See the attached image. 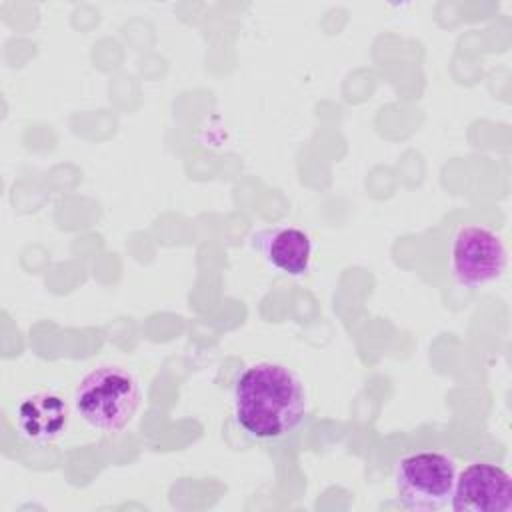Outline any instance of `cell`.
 I'll return each mask as SVG.
<instances>
[{"instance_id":"7a4b0ae2","label":"cell","mask_w":512,"mask_h":512,"mask_svg":"<svg viewBox=\"0 0 512 512\" xmlns=\"http://www.w3.org/2000/svg\"><path fill=\"white\" fill-rule=\"evenodd\" d=\"M140 400L142 390L136 376L114 364L90 370L74 390V408L80 418L106 434L122 432L132 422Z\"/></svg>"},{"instance_id":"8992f818","label":"cell","mask_w":512,"mask_h":512,"mask_svg":"<svg viewBox=\"0 0 512 512\" xmlns=\"http://www.w3.org/2000/svg\"><path fill=\"white\" fill-rule=\"evenodd\" d=\"M70 420L66 400L56 392H34L20 400L16 408V428L22 438L44 446L58 440Z\"/></svg>"},{"instance_id":"52a82bcc","label":"cell","mask_w":512,"mask_h":512,"mask_svg":"<svg viewBox=\"0 0 512 512\" xmlns=\"http://www.w3.org/2000/svg\"><path fill=\"white\" fill-rule=\"evenodd\" d=\"M252 248L278 272L300 278L312 260L310 236L296 226H272L252 236Z\"/></svg>"},{"instance_id":"277c9868","label":"cell","mask_w":512,"mask_h":512,"mask_svg":"<svg viewBox=\"0 0 512 512\" xmlns=\"http://www.w3.org/2000/svg\"><path fill=\"white\" fill-rule=\"evenodd\" d=\"M508 266L504 240L482 224H462L450 244V272L464 288H482L498 280Z\"/></svg>"},{"instance_id":"3957f363","label":"cell","mask_w":512,"mask_h":512,"mask_svg":"<svg viewBox=\"0 0 512 512\" xmlns=\"http://www.w3.org/2000/svg\"><path fill=\"white\" fill-rule=\"evenodd\" d=\"M456 474V462L444 452L406 454L394 468L396 500L412 512L442 510L450 504Z\"/></svg>"},{"instance_id":"5b68a950","label":"cell","mask_w":512,"mask_h":512,"mask_svg":"<svg viewBox=\"0 0 512 512\" xmlns=\"http://www.w3.org/2000/svg\"><path fill=\"white\" fill-rule=\"evenodd\" d=\"M450 506L454 512H512V478L494 462H472L456 474Z\"/></svg>"},{"instance_id":"6da1fadb","label":"cell","mask_w":512,"mask_h":512,"mask_svg":"<svg viewBox=\"0 0 512 512\" xmlns=\"http://www.w3.org/2000/svg\"><path fill=\"white\" fill-rule=\"evenodd\" d=\"M236 424L254 440H282L306 418L308 400L302 380L284 364L258 362L234 382Z\"/></svg>"}]
</instances>
